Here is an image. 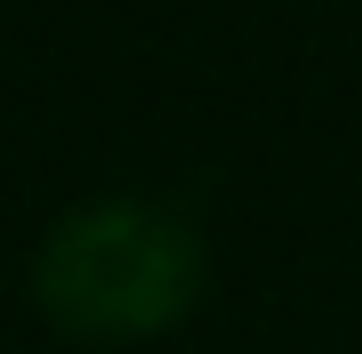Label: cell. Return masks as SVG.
I'll return each mask as SVG.
<instances>
[{
    "mask_svg": "<svg viewBox=\"0 0 362 354\" xmlns=\"http://www.w3.org/2000/svg\"><path fill=\"white\" fill-rule=\"evenodd\" d=\"M33 306L65 338L89 346H145L177 330L202 298V234L161 201L97 194L73 201L49 234L33 242Z\"/></svg>",
    "mask_w": 362,
    "mask_h": 354,
    "instance_id": "1",
    "label": "cell"
}]
</instances>
